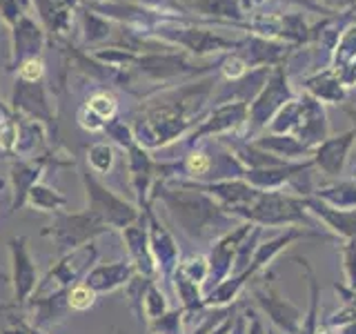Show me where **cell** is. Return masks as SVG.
Instances as JSON below:
<instances>
[{
  "label": "cell",
  "instance_id": "15",
  "mask_svg": "<svg viewBox=\"0 0 356 334\" xmlns=\"http://www.w3.org/2000/svg\"><path fill=\"white\" fill-rule=\"evenodd\" d=\"M356 145V134L354 129H348L339 134V136H327L321 145H316L312 152V163L314 170H318L323 176L339 181V176L345 170V163L350 159V152Z\"/></svg>",
  "mask_w": 356,
  "mask_h": 334
},
{
  "label": "cell",
  "instance_id": "20",
  "mask_svg": "<svg viewBox=\"0 0 356 334\" xmlns=\"http://www.w3.org/2000/svg\"><path fill=\"white\" fill-rule=\"evenodd\" d=\"M134 274H136V267H134L129 259H125V261H114L105 265H94L83 278V283L92 287L96 294H105L120 287H127Z\"/></svg>",
  "mask_w": 356,
  "mask_h": 334
},
{
  "label": "cell",
  "instance_id": "36",
  "mask_svg": "<svg viewBox=\"0 0 356 334\" xmlns=\"http://www.w3.org/2000/svg\"><path fill=\"white\" fill-rule=\"evenodd\" d=\"M18 143V116L0 107V154L16 152Z\"/></svg>",
  "mask_w": 356,
  "mask_h": 334
},
{
  "label": "cell",
  "instance_id": "28",
  "mask_svg": "<svg viewBox=\"0 0 356 334\" xmlns=\"http://www.w3.org/2000/svg\"><path fill=\"white\" fill-rule=\"evenodd\" d=\"M356 61V20L345 25L341 36L334 42L330 51V67L332 70H341V67Z\"/></svg>",
  "mask_w": 356,
  "mask_h": 334
},
{
  "label": "cell",
  "instance_id": "26",
  "mask_svg": "<svg viewBox=\"0 0 356 334\" xmlns=\"http://www.w3.org/2000/svg\"><path fill=\"white\" fill-rule=\"evenodd\" d=\"M192 9L198 11L200 16L227 20L234 22V25L248 27V22H245V7L241 5V0H192Z\"/></svg>",
  "mask_w": 356,
  "mask_h": 334
},
{
  "label": "cell",
  "instance_id": "43",
  "mask_svg": "<svg viewBox=\"0 0 356 334\" xmlns=\"http://www.w3.org/2000/svg\"><path fill=\"white\" fill-rule=\"evenodd\" d=\"M334 72L339 74V78H341V83H343L345 89L356 87V61L350 63V65H345V67H341V70H334Z\"/></svg>",
  "mask_w": 356,
  "mask_h": 334
},
{
  "label": "cell",
  "instance_id": "40",
  "mask_svg": "<svg viewBox=\"0 0 356 334\" xmlns=\"http://www.w3.org/2000/svg\"><path fill=\"white\" fill-rule=\"evenodd\" d=\"M18 81L25 83H40L44 76V63L40 56H33V58H25L18 67Z\"/></svg>",
  "mask_w": 356,
  "mask_h": 334
},
{
  "label": "cell",
  "instance_id": "42",
  "mask_svg": "<svg viewBox=\"0 0 356 334\" xmlns=\"http://www.w3.org/2000/svg\"><path fill=\"white\" fill-rule=\"evenodd\" d=\"M78 122H81V127L87 132H103L105 129V122L100 120L94 111H89L85 105L78 109Z\"/></svg>",
  "mask_w": 356,
  "mask_h": 334
},
{
  "label": "cell",
  "instance_id": "16",
  "mask_svg": "<svg viewBox=\"0 0 356 334\" xmlns=\"http://www.w3.org/2000/svg\"><path fill=\"white\" fill-rule=\"evenodd\" d=\"M307 212L337 241H356V209H339L316 196H305Z\"/></svg>",
  "mask_w": 356,
  "mask_h": 334
},
{
  "label": "cell",
  "instance_id": "2",
  "mask_svg": "<svg viewBox=\"0 0 356 334\" xmlns=\"http://www.w3.org/2000/svg\"><path fill=\"white\" fill-rule=\"evenodd\" d=\"M161 203L183 234L198 243H214L222 234L238 225L236 216L222 209L209 194L183 181H156L149 194V203Z\"/></svg>",
  "mask_w": 356,
  "mask_h": 334
},
{
  "label": "cell",
  "instance_id": "33",
  "mask_svg": "<svg viewBox=\"0 0 356 334\" xmlns=\"http://www.w3.org/2000/svg\"><path fill=\"white\" fill-rule=\"evenodd\" d=\"M116 154L109 143H94L87 150V165L94 174H107L114 167Z\"/></svg>",
  "mask_w": 356,
  "mask_h": 334
},
{
  "label": "cell",
  "instance_id": "11",
  "mask_svg": "<svg viewBox=\"0 0 356 334\" xmlns=\"http://www.w3.org/2000/svg\"><path fill=\"white\" fill-rule=\"evenodd\" d=\"M248 109H250V100L243 98H234L227 103H220L214 109L200 118L198 125L189 132L187 136V148L207 141V138H220L229 132L241 129L245 122H248Z\"/></svg>",
  "mask_w": 356,
  "mask_h": 334
},
{
  "label": "cell",
  "instance_id": "25",
  "mask_svg": "<svg viewBox=\"0 0 356 334\" xmlns=\"http://www.w3.org/2000/svg\"><path fill=\"white\" fill-rule=\"evenodd\" d=\"M292 261L303 270L307 289H309V301H307V310L303 315V323H300L298 334H316L318 323H321V281L314 272V267L309 265L305 256H292Z\"/></svg>",
  "mask_w": 356,
  "mask_h": 334
},
{
  "label": "cell",
  "instance_id": "12",
  "mask_svg": "<svg viewBox=\"0 0 356 334\" xmlns=\"http://www.w3.org/2000/svg\"><path fill=\"white\" fill-rule=\"evenodd\" d=\"M145 221H147V232H149V250L156 261V270L163 281H170L174 270L181 263V250L174 239V234L167 230L165 223L159 218L154 209V203H147L143 207Z\"/></svg>",
  "mask_w": 356,
  "mask_h": 334
},
{
  "label": "cell",
  "instance_id": "38",
  "mask_svg": "<svg viewBox=\"0 0 356 334\" xmlns=\"http://www.w3.org/2000/svg\"><path fill=\"white\" fill-rule=\"evenodd\" d=\"M96 296L98 294L94 292V289L81 281L67 292V308L74 310V312H87L89 308H94Z\"/></svg>",
  "mask_w": 356,
  "mask_h": 334
},
{
  "label": "cell",
  "instance_id": "41",
  "mask_svg": "<svg viewBox=\"0 0 356 334\" xmlns=\"http://www.w3.org/2000/svg\"><path fill=\"white\" fill-rule=\"evenodd\" d=\"M314 3L327 14H348L356 9V0H314Z\"/></svg>",
  "mask_w": 356,
  "mask_h": 334
},
{
  "label": "cell",
  "instance_id": "13",
  "mask_svg": "<svg viewBox=\"0 0 356 334\" xmlns=\"http://www.w3.org/2000/svg\"><path fill=\"white\" fill-rule=\"evenodd\" d=\"M252 228H254L252 223L243 221L234 230H229L227 234H222L220 239H216L214 243H211L209 254H207V261H209V276H207V281L211 283V287H216L218 283H222L232 274L234 263H236V254H238L241 243L252 232Z\"/></svg>",
  "mask_w": 356,
  "mask_h": 334
},
{
  "label": "cell",
  "instance_id": "44",
  "mask_svg": "<svg viewBox=\"0 0 356 334\" xmlns=\"http://www.w3.org/2000/svg\"><path fill=\"white\" fill-rule=\"evenodd\" d=\"M334 292L339 294V299H341V303H343V305H350V308L356 310V289L345 287L343 283H334Z\"/></svg>",
  "mask_w": 356,
  "mask_h": 334
},
{
  "label": "cell",
  "instance_id": "1",
  "mask_svg": "<svg viewBox=\"0 0 356 334\" xmlns=\"http://www.w3.org/2000/svg\"><path fill=\"white\" fill-rule=\"evenodd\" d=\"M214 81H200L178 89L176 98L149 103L143 109L138 122H134V138L145 150H159L183 138L203 118L205 103L209 100Z\"/></svg>",
  "mask_w": 356,
  "mask_h": 334
},
{
  "label": "cell",
  "instance_id": "48",
  "mask_svg": "<svg viewBox=\"0 0 356 334\" xmlns=\"http://www.w3.org/2000/svg\"><path fill=\"white\" fill-rule=\"evenodd\" d=\"M267 334H278V332H276V330H274V328L270 326V328H267Z\"/></svg>",
  "mask_w": 356,
  "mask_h": 334
},
{
  "label": "cell",
  "instance_id": "22",
  "mask_svg": "<svg viewBox=\"0 0 356 334\" xmlns=\"http://www.w3.org/2000/svg\"><path fill=\"white\" fill-rule=\"evenodd\" d=\"M49 159L47 156H33V159H25L11 167V185H14V200H11V212L20 209L25 205L29 189L40 183V176L47 167Z\"/></svg>",
  "mask_w": 356,
  "mask_h": 334
},
{
  "label": "cell",
  "instance_id": "31",
  "mask_svg": "<svg viewBox=\"0 0 356 334\" xmlns=\"http://www.w3.org/2000/svg\"><path fill=\"white\" fill-rule=\"evenodd\" d=\"M187 319H189L187 312L181 305L170 308L161 319L147 323V330H149V334H187V330H185Z\"/></svg>",
  "mask_w": 356,
  "mask_h": 334
},
{
  "label": "cell",
  "instance_id": "30",
  "mask_svg": "<svg viewBox=\"0 0 356 334\" xmlns=\"http://www.w3.org/2000/svg\"><path fill=\"white\" fill-rule=\"evenodd\" d=\"M176 274H181L187 281H192L200 287H205L207 276H209V261L205 254H189L185 259H181L178 267L174 270Z\"/></svg>",
  "mask_w": 356,
  "mask_h": 334
},
{
  "label": "cell",
  "instance_id": "47",
  "mask_svg": "<svg viewBox=\"0 0 356 334\" xmlns=\"http://www.w3.org/2000/svg\"><path fill=\"white\" fill-rule=\"evenodd\" d=\"M165 3H172L174 7H178V9H183V5H181V3H178V0H165ZM183 11H185V9H183Z\"/></svg>",
  "mask_w": 356,
  "mask_h": 334
},
{
  "label": "cell",
  "instance_id": "34",
  "mask_svg": "<svg viewBox=\"0 0 356 334\" xmlns=\"http://www.w3.org/2000/svg\"><path fill=\"white\" fill-rule=\"evenodd\" d=\"M85 107H87L89 111H94V114L107 125L109 120H114V118H116L118 100L114 98V94H109V92H94L92 96L87 98Z\"/></svg>",
  "mask_w": 356,
  "mask_h": 334
},
{
  "label": "cell",
  "instance_id": "14",
  "mask_svg": "<svg viewBox=\"0 0 356 334\" xmlns=\"http://www.w3.org/2000/svg\"><path fill=\"white\" fill-rule=\"evenodd\" d=\"M9 256H11V285H14V299L18 305H25L40 281L36 263L31 259V252L27 248L25 237H14L9 241Z\"/></svg>",
  "mask_w": 356,
  "mask_h": 334
},
{
  "label": "cell",
  "instance_id": "4",
  "mask_svg": "<svg viewBox=\"0 0 356 334\" xmlns=\"http://www.w3.org/2000/svg\"><path fill=\"white\" fill-rule=\"evenodd\" d=\"M241 221H248L252 225H259L263 230H285V228H316V218L307 212L305 196H298L294 192H283V189H274V192H259L254 203L241 212Z\"/></svg>",
  "mask_w": 356,
  "mask_h": 334
},
{
  "label": "cell",
  "instance_id": "45",
  "mask_svg": "<svg viewBox=\"0 0 356 334\" xmlns=\"http://www.w3.org/2000/svg\"><path fill=\"white\" fill-rule=\"evenodd\" d=\"M343 107V111H345V114H348L350 118H352V122H354V134H356V107L354 105H341Z\"/></svg>",
  "mask_w": 356,
  "mask_h": 334
},
{
  "label": "cell",
  "instance_id": "29",
  "mask_svg": "<svg viewBox=\"0 0 356 334\" xmlns=\"http://www.w3.org/2000/svg\"><path fill=\"white\" fill-rule=\"evenodd\" d=\"M25 205H31L40 212H54V214H58V212H63L67 207V196L56 192V189H51L49 185L36 183L29 189Z\"/></svg>",
  "mask_w": 356,
  "mask_h": 334
},
{
  "label": "cell",
  "instance_id": "32",
  "mask_svg": "<svg viewBox=\"0 0 356 334\" xmlns=\"http://www.w3.org/2000/svg\"><path fill=\"white\" fill-rule=\"evenodd\" d=\"M167 310H170V303H167L163 289L156 285V281H152L147 292H145V299H143V321L152 323L156 319H161Z\"/></svg>",
  "mask_w": 356,
  "mask_h": 334
},
{
  "label": "cell",
  "instance_id": "18",
  "mask_svg": "<svg viewBox=\"0 0 356 334\" xmlns=\"http://www.w3.org/2000/svg\"><path fill=\"white\" fill-rule=\"evenodd\" d=\"M122 241L127 245L129 261L136 267V272L156 281V278H159V270H156V261L149 250V232H147L145 214H140L136 223H131L129 228L122 230Z\"/></svg>",
  "mask_w": 356,
  "mask_h": 334
},
{
  "label": "cell",
  "instance_id": "27",
  "mask_svg": "<svg viewBox=\"0 0 356 334\" xmlns=\"http://www.w3.org/2000/svg\"><path fill=\"white\" fill-rule=\"evenodd\" d=\"M327 205L339 209H356V181L354 178H345V181H332L327 185H318L314 194Z\"/></svg>",
  "mask_w": 356,
  "mask_h": 334
},
{
  "label": "cell",
  "instance_id": "37",
  "mask_svg": "<svg viewBox=\"0 0 356 334\" xmlns=\"http://www.w3.org/2000/svg\"><path fill=\"white\" fill-rule=\"evenodd\" d=\"M339 254L343 263V285L356 289V241H339Z\"/></svg>",
  "mask_w": 356,
  "mask_h": 334
},
{
  "label": "cell",
  "instance_id": "49",
  "mask_svg": "<svg viewBox=\"0 0 356 334\" xmlns=\"http://www.w3.org/2000/svg\"><path fill=\"white\" fill-rule=\"evenodd\" d=\"M354 14H356V9H354Z\"/></svg>",
  "mask_w": 356,
  "mask_h": 334
},
{
  "label": "cell",
  "instance_id": "9",
  "mask_svg": "<svg viewBox=\"0 0 356 334\" xmlns=\"http://www.w3.org/2000/svg\"><path fill=\"white\" fill-rule=\"evenodd\" d=\"M105 232H109V228L103 225L89 209H85V212H58L51 225L47 230H42V237H49L56 248L63 254H67L76 248H83V245L92 243L98 234Z\"/></svg>",
  "mask_w": 356,
  "mask_h": 334
},
{
  "label": "cell",
  "instance_id": "17",
  "mask_svg": "<svg viewBox=\"0 0 356 334\" xmlns=\"http://www.w3.org/2000/svg\"><path fill=\"white\" fill-rule=\"evenodd\" d=\"M156 163L149 152L140 148L138 143H134L127 148V172H129V183L134 194H136V205L143 209L149 203L152 187L156 183Z\"/></svg>",
  "mask_w": 356,
  "mask_h": 334
},
{
  "label": "cell",
  "instance_id": "10",
  "mask_svg": "<svg viewBox=\"0 0 356 334\" xmlns=\"http://www.w3.org/2000/svg\"><path fill=\"white\" fill-rule=\"evenodd\" d=\"M156 38H163L167 42H176L185 47L187 51H192L196 56H207V54H220V51H232V49H241L245 40H232L214 33L209 29H200V27H183V25H174V20H161L154 29Z\"/></svg>",
  "mask_w": 356,
  "mask_h": 334
},
{
  "label": "cell",
  "instance_id": "21",
  "mask_svg": "<svg viewBox=\"0 0 356 334\" xmlns=\"http://www.w3.org/2000/svg\"><path fill=\"white\" fill-rule=\"evenodd\" d=\"M44 47V29L38 27L27 14H22L14 25V47H11V65H20L25 58L40 56Z\"/></svg>",
  "mask_w": 356,
  "mask_h": 334
},
{
  "label": "cell",
  "instance_id": "5",
  "mask_svg": "<svg viewBox=\"0 0 356 334\" xmlns=\"http://www.w3.org/2000/svg\"><path fill=\"white\" fill-rule=\"evenodd\" d=\"M100 250L96 248V243H87L83 248H76L72 252L63 254L58 263L49 267L47 274H44L33 294L29 299V303H36V301H49V299H65L67 292L81 283V278L87 276V272L98 263Z\"/></svg>",
  "mask_w": 356,
  "mask_h": 334
},
{
  "label": "cell",
  "instance_id": "6",
  "mask_svg": "<svg viewBox=\"0 0 356 334\" xmlns=\"http://www.w3.org/2000/svg\"><path fill=\"white\" fill-rule=\"evenodd\" d=\"M289 98H294L292 85L287 81V70L285 65H276L272 67V72L267 74L265 83L259 87L256 96L250 100V109H248V122H245V136L243 141H254L256 136L267 129V125L274 120Z\"/></svg>",
  "mask_w": 356,
  "mask_h": 334
},
{
  "label": "cell",
  "instance_id": "19",
  "mask_svg": "<svg viewBox=\"0 0 356 334\" xmlns=\"http://www.w3.org/2000/svg\"><path fill=\"white\" fill-rule=\"evenodd\" d=\"M11 109L31 120H51L49 98L47 92L40 87V83L16 81L14 96H11Z\"/></svg>",
  "mask_w": 356,
  "mask_h": 334
},
{
  "label": "cell",
  "instance_id": "24",
  "mask_svg": "<svg viewBox=\"0 0 356 334\" xmlns=\"http://www.w3.org/2000/svg\"><path fill=\"white\" fill-rule=\"evenodd\" d=\"M256 148L265 150L267 154L276 156V159L287 161V163H296V161H309L312 159V152L307 145H303L298 138L289 136V134H270V132H263L261 136H256L252 141Z\"/></svg>",
  "mask_w": 356,
  "mask_h": 334
},
{
  "label": "cell",
  "instance_id": "3",
  "mask_svg": "<svg viewBox=\"0 0 356 334\" xmlns=\"http://www.w3.org/2000/svg\"><path fill=\"white\" fill-rule=\"evenodd\" d=\"M265 132L270 134H289L298 138L309 150H314L330 136V122L325 107L321 100L312 98L309 94H300L289 98L287 103L278 109L274 120L267 125Z\"/></svg>",
  "mask_w": 356,
  "mask_h": 334
},
{
  "label": "cell",
  "instance_id": "39",
  "mask_svg": "<svg viewBox=\"0 0 356 334\" xmlns=\"http://www.w3.org/2000/svg\"><path fill=\"white\" fill-rule=\"evenodd\" d=\"M220 72L229 83H238L243 78H248L252 67L248 65V61H245L241 54H229L220 61Z\"/></svg>",
  "mask_w": 356,
  "mask_h": 334
},
{
  "label": "cell",
  "instance_id": "7",
  "mask_svg": "<svg viewBox=\"0 0 356 334\" xmlns=\"http://www.w3.org/2000/svg\"><path fill=\"white\" fill-rule=\"evenodd\" d=\"M250 292H252L256 308L261 310V315L270 321V326L278 334H298L305 312L296 303H292V301L274 285L270 274L263 272L259 278H254L250 283Z\"/></svg>",
  "mask_w": 356,
  "mask_h": 334
},
{
  "label": "cell",
  "instance_id": "8",
  "mask_svg": "<svg viewBox=\"0 0 356 334\" xmlns=\"http://www.w3.org/2000/svg\"><path fill=\"white\" fill-rule=\"evenodd\" d=\"M83 178V187L87 194V209L92 214L107 225L109 230H125L131 223H136L143 214V209L138 205L127 203L125 198H120L118 194L111 192L109 187H105L103 183L94 176V172L85 170L81 174Z\"/></svg>",
  "mask_w": 356,
  "mask_h": 334
},
{
  "label": "cell",
  "instance_id": "23",
  "mask_svg": "<svg viewBox=\"0 0 356 334\" xmlns=\"http://www.w3.org/2000/svg\"><path fill=\"white\" fill-rule=\"evenodd\" d=\"M303 92L327 105H345V98H348V89L343 87L339 74L332 67L303 78Z\"/></svg>",
  "mask_w": 356,
  "mask_h": 334
},
{
  "label": "cell",
  "instance_id": "35",
  "mask_svg": "<svg viewBox=\"0 0 356 334\" xmlns=\"http://www.w3.org/2000/svg\"><path fill=\"white\" fill-rule=\"evenodd\" d=\"M83 22H85V42L89 45H98L111 36V25L92 9L83 11Z\"/></svg>",
  "mask_w": 356,
  "mask_h": 334
},
{
  "label": "cell",
  "instance_id": "46",
  "mask_svg": "<svg viewBox=\"0 0 356 334\" xmlns=\"http://www.w3.org/2000/svg\"><path fill=\"white\" fill-rule=\"evenodd\" d=\"M339 334H356V321L348 323V326L339 328Z\"/></svg>",
  "mask_w": 356,
  "mask_h": 334
}]
</instances>
